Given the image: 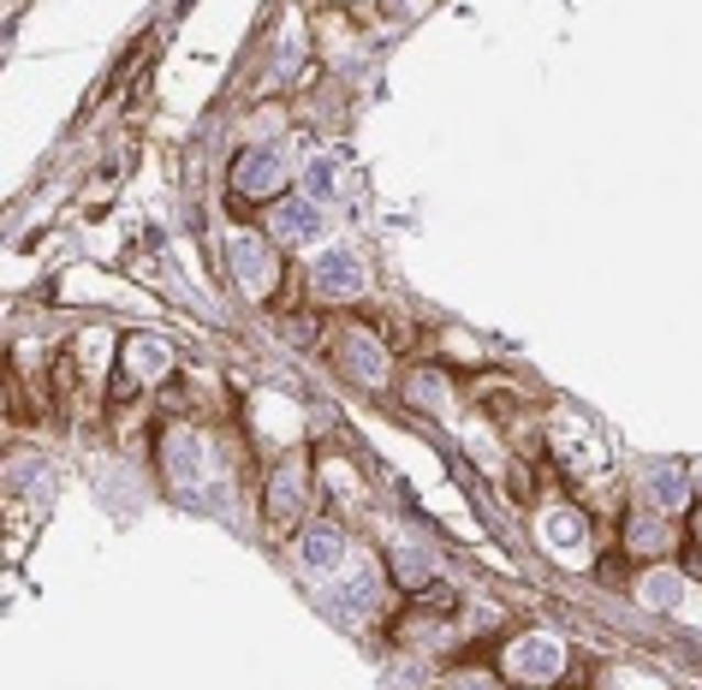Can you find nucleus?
I'll return each instance as SVG.
<instances>
[{
  "label": "nucleus",
  "instance_id": "412c9836",
  "mask_svg": "<svg viewBox=\"0 0 702 690\" xmlns=\"http://www.w3.org/2000/svg\"><path fill=\"white\" fill-rule=\"evenodd\" d=\"M691 477H696V494H702V464H696V471H691Z\"/></svg>",
  "mask_w": 702,
  "mask_h": 690
},
{
  "label": "nucleus",
  "instance_id": "39448f33",
  "mask_svg": "<svg viewBox=\"0 0 702 690\" xmlns=\"http://www.w3.org/2000/svg\"><path fill=\"white\" fill-rule=\"evenodd\" d=\"M227 262H232V281L244 292H268L274 286V262H268V244L256 232H232L227 239Z\"/></svg>",
  "mask_w": 702,
  "mask_h": 690
},
{
  "label": "nucleus",
  "instance_id": "f03ea898",
  "mask_svg": "<svg viewBox=\"0 0 702 690\" xmlns=\"http://www.w3.org/2000/svg\"><path fill=\"white\" fill-rule=\"evenodd\" d=\"M506 672L518 679L524 690H542V684H553L566 672V649L553 637H518L506 649Z\"/></svg>",
  "mask_w": 702,
  "mask_h": 690
},
{
  "label": "nucleus",
  "instance_id": "f8f14e48",
  "mask_svg": "<svg viewBox=\"0 0 702 690\" xmlns=\"http://www.w3.org/2000/svg\"><path fill=\"white\" fill-rule=\"evenodd\" d=\"M298 506H304V471L298 464H281V471L268 477V518H298Z\"/></svg>",
  "mask_w": 702,
  "mask_h": 690
},
{
  "label": "nucleus",
  "instance_id": "4be33fe9",
  "mask_svg": "<svg viewBox=\"0 0 702 690\" xmlns=\"http://www.w3.org/2000/svg\"><path fill=\"white\" fill-rule=\"evenodd\" d=\"M696 536H702V524H696Z\"/></svg>",
  "mask_w": 702,
  "mask_h": 690
},
{
  "label": "nucleus",
  "instance_id": "6ab92c4d",
  "mask_svg": "<svg viewBox=\"0 0 702 690\" xmlns=\"http://www.w3.org/2000/svg\"><path fill=\"white\" fill-rule=\"evenodd\" d=\"M417 12H423V0H387V19H417Z\"/></svg>",
  "mask_w": 702,
  "mask_h": 690
},
{
  "label": "nucleus",
  "instance_id": "ddd939ff",
  "mask_svg": "<svg viewBox=\"0 0 702 690\" xmlns=\"http://www.w3.org/2000/svg\"><path fill=\"white\" fill-rule=\"evenodd\" d=\"M637 601H643L649 613H672V607L684 601V578H679V571H667V566L649 571V578L637 583Z\"/></svg>",
  "mask_w": 702,
  "mask_h": 690
},
{
  "label": "nucleus",
  "instance_id": "6e6552de",
  "mask_svg": "<svg viewBox=\"0 0 702 690\" xmlns=\"http://www.w3.org/2000/svg\"><path fill=\"white\" fill-rule=\"evenodd\" d=\"M274 232H281L286 244H316L321 239V202L316 197H292L274 209Z\"/></svg>",
  "mask_w": 702,
  "mask_h": 690
},
{
  "label": "nucleus",
  "instance_id": "dca6fc26",
  "mask_svg": "<svg viewBox=\"0 0 702 690\" xmlns=\"http://www.w3.org/2000/svg\"><path fill=\"white\" fill-rule=\"evenodd\" d=\"M667 541H672L667 512H643V518H632V548H637V554H661Z\"/></svg>",
  "mask_w": 702,
  "mask_h": 690
},
{
  "label": "nucleus",
  "instance_id": "aec40b11",
  "mask_svg": "<svg viewBox=\"0 0 702 690\" xmlns=\"http://www.w3.org/2000/svg\"><path fill=\"white\" fill-rule=\"evenodd\" d=\"M452 690H489V684H482V679H459V684H452Z\"/></svg>",
  "mask_w": 702,
  "mask_h": 690
},
{
  "label": "nucleus",
  "instance_id": "20e7f679",
  "mask_svg": "<svg viewBox=\"0 0 702 690\" xmlns=\"http://www.w3.org/2000/svg\"><path fill=\"white\" fill-rule=\"evenodd\" d=\"M292 173V161L281 150H244L232 161V185L244 190V197H268V190H281Z\"/></svg>",
  "mask_w": 702,
  "mask_h": 690
},
{
  "label": "nucleus",
  "instance_id": "f3484780",
  "mask_svg": "<svg viewBox=\"0 0 702 690\" xmlns=\"http://www.w3.org/2000/svg\"><path fill=\"white\" fill-rule=\"evenodd\" d=\"M393 571H399L405 590H423V583H435V560L417 548H393Z\"/></svg>",
  "mask_w": 702,
  "mask_h": 690
},
{
  "label": "nucleus",
  "instance_id": "9b49d317",
  "mask_svg": "<svg viewBox=\"0 0 702 690\" xmlns=\"http://www.w3.org/2000/svg\"><path fill=\"white\" fill-rule=\"evenodd\" d=\"M167 471H173V482L197 489V477L209 471V447H202L197 435H173V440H167Z\"/></svg>",
  "mask_w": 702,
  "mask_h": 690
},
{
  "label": "nucleus",
  "instance_id": "2eb2a0df",
  "mask_svg": "<svg viewBox=\"0 0 702 690\" xmlns=\"http://www.w3.org/2000/svg\"><path fill=\"white\" fill-rule=\"evenodd\" d=\"M304 197H316L321 209L340 197V167H333V155H316L310 167H304Z\"/></svg>",
  "mask_w": 702,
  "mask_h": 690
},
{
  "label": "nucleus",
  "instance_id": "4468645a",
  "mask_svg": "<svg viewBox=\"0 0 702 690\" xmlns=\"http://www.w3.org/2000/svg\"><path fill=\"white\" fill-rule=\"evenodd\" d=\"M125 363H131V375H138V381H155V375H167L173 351H167V340L143 333V340H131V346H125Z\"/></svg>",
  "mask_w": 702,
  "mask_h": 690
},
{
  "label": "nucleus",
  "instance_id": "0eeeda50",
  "mask_svg": "<svg viewBox=\"0 0 702 690\" xmlns=\"http://www.w3.org/2000/svg\"><path fill=\"white\" fill-rule=\"evenodd\" d=\"M340 560H345V536L333 530V524H310L304 541H298V566L316 571V578H328V571H340Z\"/></svg>",
  "mask_w": 702,
  "mask_h": 690
},
{
  "label": "nucleus",
  "instance_id": "1a4fd4ad",
  "mask_svg": "<svg viewBox=\"0 0 702 690\" xmlns=\"http://www.w3.org/2000/svg\"><path fill=\"white\" fill-rule=\"evenodd\" d=\"M542 541L560 554V560H578L583 541H590V524H583L572 506H553V512H542Z\"/></svg>",
  "mask_w": 702,
  "mask_h": 690
},
{
  "label": "nucleus",
  "instance_id": "423d86ee",
  "mask_svg": "<svg viewBox=\"0 0 702 690\" xmlns=\"http://www.w3.org/2000/svg\"><path fill=\"white\" fill-rule=\"evenodd\" d=\"M643 494H649L655 512H667V518H672V512L691 506L696 489H691V477H684L679 464H649V477H643Z\"/></svg>",
  "mask_w": 702,
  "mask_h": 690
},
{
  "label": "nucleus",
  "instance_id": "f257e3e1",
  "mask_svg": "<svg viewBox=\"0 0 702 690\" xmlns=\"http://www.w3.org/2000/svg\"><path fill=\"white\" fill-rule=\"evenodd\" d=\"M310 286H316V298H328V304H351V298H363V286H370V269H363V256H358V251L333 244V251H321V256H316Z\"/></svg>",
  "mask_w": 702,
  "mask_h": 690
},
{
  "label": "nucleus",
  "instance_id": "a211bd4d",
  "mask_svg": "<svg viewBox=\"0 0 702 690\" xmlns=\"http://www.w3.org/2000/svg\"><path fill=\"white\" fill-rule=\"evenodd\" d=\"M412 399H417V405H435V410H441V375H435V381H429V375H417V381H412Z\"/></svg>",
  "mask_w": 702,
  "mask_h": 690
},
{
  "label": "nucleus",
  "instance_id": "7ed1b4c3",
  "mask_svg": "<svg viewBox=\"0 0 702 690\" xmlns=\"http://www.w3.org/2000/svg\"><path fill=\"white\" fill-rule=\"evenodd\" d=\"M375 601H382V578H375V566H351V578L340 583V595H328V620L363 625L375 613Z\"/></svg>",
  "mask_w": 702,
  "mask_h": 690
},
{
  "label": "nucleus",
  "instance_id": "9d476101",
  "mask_svg": "<svg viewBox=\"0 0 702 690\" xmlns=\"http://www.w3.org/2000/svg\"><path fill=\"white\" fill-rule=\"evenodd\" d=\"M345 370L363 381V387H382L387 381V346H375V333H351L345 340Z\"/></svg>",
  "mask_w": 702,
  "mask_h": 690
}]
</instances>
